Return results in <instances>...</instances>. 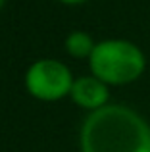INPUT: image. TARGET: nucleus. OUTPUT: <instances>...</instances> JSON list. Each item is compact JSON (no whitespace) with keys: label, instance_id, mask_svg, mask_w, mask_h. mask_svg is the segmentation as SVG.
<instances>
[{"label":"nucleus","instance_id":"7ed1b4c3","mask_svg":"<svg viewBox=\"0 0 150 152\" xmlns=\"http://www.w3.org/2000/svg\"><path fill=\"white\" fill-rule=\"evenodd\" d=\"M75 79L68 66L58 60H39L27 69L25 87L31 96L44 102H56L71 93Z\"/></svg>","mask_w":150,"mask_h":152},{"label":"nucleus","instance_id":"423d86ee","mask_svg":"<svg viewBox=\"0 0 150 152\" xmlns=\"http://www.w3.org/2000/svg\"><path fill=\"white\" fill-rule=\"evenodd\" d=\"M60 2L69 4V6H75V4H83V2H87V0H60Z\"/></svg>","mask_w":150,"mask_h":152},{"label":"nucleus","instance_id":"39448f33","mask_svg":"<svg viewBox=\"0 0 150 152\" xmlns=\"http://www.w3.org/2000/svg\"><path fill=\"white\" fill-rule=\"evenodd\" d=\"M94 46H96V42L85 31H73L66 39V50L73 58H90Z\"/></svg>","mask_w":150,"mask_h":152},{"label":"nucleus","instance_id":"20e7f679","mask_svg":"<svg viewBox=\"0 0 150 152\" xmlns=\"http://www.w3.org/2000/svg\"><path fill=\"white\" fill-rule=\"evenodd\" d=\"M71 100L77 106L85 108V110H98V108H104L108 104L110 98V91L108 85L104 81H100L94 75H85V77H79L73 81L71 93H69Z\"/></svg>","mask_w":150,"mask_h":152},{"label":"nucleus","instance_id":"f257e3e1","mask_svg":"<svg viewBox=\"0 0 150 152\" xmlns=\"http://www.w3.org/2000/svg\"><path fill=\"white\" fill-rule=\"evenodd\" d=\"M81 152H150V125L133 108L106 104L83 121Z\"/></svg>","mask_w":150,"mask_h":152},{"label":"nucleus","instance_id":"f03ea898","mask_svg":"<svg viewBox=\"0 0 150 152\" xmlns=\"http://www.w3.org/2000/svg\"><path fill=\"white\" fill-rule=\"evenodd\" d=\"M94 77L106 85H129L137 81L146 69V58L143 50L125 39H108L96 42L89 58Z\"/></svg>","mask_w":150,"mask_h":152},{"label":"nucleus","instance_id":"0eeeda50","mask_svg":"<svg viewBox=\"0 0 150 152\" xmlns=\"http://www.w3.org/2000/svg\"><path fill=\"white\" fill-rule=\"evenodd\" d=\"M4 6V0H0V8H2Z\"/></svg>","mask_w":150,"mask_h":152}]
</instances>
